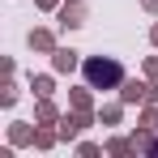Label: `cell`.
I'll return each instance as SVG.
<instances>
[{
    "mask_svg": "<svg viewBox=\"0 0 158 158\" xmlns=\"http://www.w3.org/2000/svg\"><path fill=\"white\" fill-rule=\"evenodd\" d=\"M81 73H85V85H94V90H120L124 77H128L115 56H90V60H81Z\"/></svg>",
    "mask_w": 158,
    "mask_h": 158,
    "instance_id": "cell-1",
    "label": "cell"
},
{
    "mask_svg": "<svg viewBox=\"0 0 158 158\" xmlns=\"http://www.w3.org/2000/svg\"><path fill=\"white\" fill-rule=\"evenodd\" d=\"M94 120H98L94 111H77V107H73V115H60V141H77Z\"/></svg>",
    "mask_w": 158,
    "mask_h": 158,
    "instance_id": "cell-2",
    "label": "cell"
},
{
    "mask_svg": "<svg viewBox=\"0 0 158 158\" xmlns=\"http://www.w3.org/2000/svg\"><path fill=\"white\" fill-rule=\"evenodd\" d=\"M56 17H60V30H81L85 17H90V4H85V0H64V4L56 9Z\"/></svg>",
    "mask_w": 158,
    "mask_h": 158,
    "instance_id": "cell-3",
    "label": "cell"
},
{
    "mask_svg": "<svg viewBox=\"0 0 158 158\" xmlns=\"http://www.w3.org/2000/svg\"><path fill=\"white\" fill-rule=\"evenodd\" d=\"M120 98H124L128 107L150 103V77H124V85H120Z\"/></svg>",
    "mask_w": 158,
    "mask_h": 158,
    "instance_id": "cell-4",
    "label": "cell"
},
{
    "mask_svg": "<svg viewBox=\"0 0 158 158\" xmlns=\"http://www.w3.org/2000/svg\"><path fill=\"white\" fill-rule=\"evenodd\" d=\"M73 69H81V56L73 52V47H56L52 52V73L64 77V73H73Z\"/></svg>",
    "mask_w": 158,
    "mask_h": 158,
    "instance_id": "cell-5",
    "label": "cell"
},
{
    "mask_svg": "<svg viewBox=\"0 0 158 158\" xmlns=\"http://www.w3.org/2000/svg\"><path fill=\"white\" fill-rule=\"evenodd\" d=\"M34 132H39V120H17V124H9V141L13 145H34Z\"/></svg>",
    "mask_w": 158,
    "mask_h": 158,
    "instance_id": "cell-6",
    "label": "cell"
},
{
    "mask_svg": "<svg viewBox=\"0 0 158 158\" xmlns=\"http://www.w3.org/2000/svg\"><path fill=\"white\" fill-rule=\"evenodd\" d=\"M26 43H30V52H43V56H52V52H56V34H52V30H43V26L30 30Z\"/></svg>",
    "mask_w": 158,
    "mask_h": 158,
    "instance_id": "cell-7",
    "label": "cell"
},
{
    "mask_svg": "<svg viewBox=\"0 0 158 158\" xmlns=\"http://www.w3.org/2000/svg\"><path fill=\"white\" fill-rule=\"evenodd\" d=\"M34 120H39V124H60V107H56L52 98H39V103H34Z\"/></svg>",
    "mask_w": 158,
    "mask_h": 158,
    "instance_id": "cell-8",
    "label": "cell"
},
{
    "mask_svg": "<svg viewBox=\"0 0 158 158\" xmlns=\"http://www.w3.org/2000/svg\"><path fill=\"white\" fill-rule=\"evenodd\" d=\"M30 90H34L39 98H52V90H56V77H52V73H39V77H30Z\"/></svg>",
    "mask_w": 158,
    "mask_h": 158,
    "instance_id": "cell-9",
    "label": "cell"
},
{
    "mask_svg": "<svg viewBox=\"0 0 158 158\" xmlns=\"http://www.w3.org/2000/svg\"><path fill=\"white\" fill-rule=\"evenodd\" d=\"M56 141H60V128H52V124H39V132H34V145H39V150H52Z\"/></svg>",
    "mask_w": 158,
    "mask_h": 158,
    "instance_id": "cell-10",
    "label": "cell"
},
{
    "mask_svg": "<svg viewBox=\"0 0 158 158\" xmlns=\"http://www.w3.org/2000/svg\"><path fill=\"white\" fill-rule=\"evenodd\" d=\"M124 107H128L124 98H120V103H107L103 111H98V124H107V128H111V124H120V115H124Z\"/></svg>",
    "mask_w": 158,
    "mask_h": 158,
    "instance_id": "cell-11",
    "label": "cell"
},
{
    "mask_svg": "<svg viewBox=\"0 0 158 158\" xmlns=\"http://www.w3.org/2000/svg\"><path fill=\"white\" fill-rule=\"evenodd\" d=\"M103 150H107V154H132V150H137V141H132V137H111Z\"/></svg>",
    "mask_w": 158,
    "mask_h": 158,
    "instance_id": "cell-12",
    "label": "cell"
},
{
    "mask_svg": "<svg viewBox=\"0 0 158 158\" xmlns=\"http://www.w3.org/2000/svg\"><path fill=\"white\" fill-rule=\"evenodd\" d=\"M90 90H94V85H77V90H73V94H69V98H73V107H77V111H90V107H94V98H90Z\"/></svg>",
    "mask_w": 158,
    "mask_h": 158,
    "instance_id": "cell-13",
    "label": "cell"
},
{
    "mask_svg": "<svg viewBox=\"0 0 158 158\" xmlns=\"http://www.w3.org/2000/svg\"><path fill=\"white\" fill-rule=\"evenodd\" d=\"M141 128H154L158 132V103H154V98L141 103Z\"/></svg>",
    "mask_w": 158,
    "mask_h": 158,
    "instance_id": "cell-14",
    "label": "cell"
},
{
    "mask_svg": "<svg viewBox=\"0 0 158 158\" xmlns=\"http://www.w3.org/2000/svg\"><path fill=\"white\" fill-rule=\"evenodd\" d=\"M17 103V85H13V77L4 81V85H0V107H13Z\"/></svg>",
    "mask_w": 158,
    "mask_h": 158,
    "instance_id": "cell-15",
    "label": "cell"
},
{
    "mask_svg": "<svg viewBox=\"0 0 158 158\" xmlns=\"http://www.w3.org/2000/svg\"><path fill=\"white\" fill-rule=\"evenodd\" d=\"M77 154H81V158H98V154H103V150H98L94 141H77Z\"/></svg>",
    "mask_w": 158,
    "mask_h": 158,
    "instance_id": "cell-16",
    "label": "cell"
},
{
    "mask_svg": "<svg viewBox=\"0 0 158 158\" xmlns=\"http://www.w3.org/2000/svg\"><path fill=\"white\" fill-rule=\"evenodd\" d=\"M145 77H150V81L158 77V56H145Z\"/></svg>",
    "mask_w": 158,
    "mask_h": 158,
    "instance_id": "cell-17",
    "label": "cell"
},
{
    "mask_svg": "<svg viewBox=\"0 0 158 158\" xmlns=\"http://www.w3.org/2000/svg\"><path fill=\"white\" fill-rule=\"evenodd\" d=\"M64 0H34V9H43V13H52V9H60Z\"/></svg>",
    "mask_w": 158,
    "mask_h": 158,
    "instance_id": "cell-18",
    "label": "cell"
},
{
    "mask_svg": "<svg viewBox=\"0 0 158 158\" xmlns=\"http://www.w3.org/2000/svg\"><path fill=\"white\" fill-rule=\"evenodd\" d=\"M141 9L145 13H158V0H141Z\"/></svg>",
    "mask_w": 158,
    "mask_h": 158,
    "instance_id": "cell-19",
    "label": "cell"
},
{
    "mask_svg": "<svg viewBox=\"0 0 158 158\" xmlns=\"http://www.w3.org/2000/svg\"><path fill=\"white\" fill-rule=\"evenodd\" d=\"M145 154H158V132L150 137V150H145Z\"/></svg>",
    "mask_w": 158,
    "mask_h": 158,
    "instance_id": "cell-20",
    "label": "cell"
},
{
    "mask_svg": "<svg viewBox=\"0 0 158 158\" xmlns=\"http://www.w3.org/2000/svg\"><path fill=\"white\" fill-rule=\"evenodd\" d=\"M150 98H154V103H158V77L150 81Z\"/></svg>",
    "mask_w": 158,
    "mask_h": 158,
    "instance_id": "cell-21",
    "label": "cell"
},
{
    "mask_svg": "<svg viewBox=\"0 0 158 158\" xmlns=\"http://www.w3.org/2000/svg\"><path fill=\"white\" fill-rule=\"evenodd\" d=\"M150 43H154V47H158V22H154V26H150Z\"/></svg>",
    "mask_w": 158,
    "mask_h": 158,
    "instance_id": "cell-22",
    "label": "cell"
}]
</instances>
